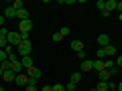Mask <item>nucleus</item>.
Returning <instances> with one entry per match:
<instances>
[{
  "label": "nucleus",
  "instance_id": "1",
  "mask_svg": "<svg viewBox=\"0 0 122 91\" xmlns=\"http://www.w3.org/2000/svg\"><path fill=\"white\" fill-rule=\"evenodd\" d=\"M16 51H18V55H20V57H29L30 51H33V43H30L29 39H25V41L16 47Z\"/></svg>",
  "mask_w": 122,
  "mask_h": 91
},
{
  "label": "nucleus",
  "instance_id": "2",
  "mask_svg": "<svg viewBox=\"0 0 122 91\" xmlns=\"http://www.w3.org/2000/svg\"><path fill=\"white\" fill-rule=\"evenodd\" d=\"M6 39H8V45H12V47H18V45L22 43V36H20V32H18V30H10Z\"/></svg>",
  "mask_w": 122,
  "mask_h": 91
},
{
  "label": "nucleus",
  "instance_id": "3",
  "mask_svg": "<svg viewBox=\"0 0 122 91\" xmlns=\"http://www.w3.org/2000/svg\"><path fill=\"white\" fill-rule=\"evenodd\" d=\"M30 30H33V22H30L29 18L18 22V32H20V35H29Z\"/></svg>",
  "mask_w": 122,
  "mask_h": 91
},
{
  "label": "nucleus",
  "instance_id": "4",
  "mask_svg": "<svg viewBox=\"0 0 122 91\" xmlns=\"http://www.w3.org/2000/svg\"><path fill=\"white\" fill-rule=\"evenodd\" d=\"M25 73L29 75L30 79H37V81L41 79V69H39V67H35V65H33V67H29V69H26Z\"/></svg>",
  "mask_w": 122,
  "mask_h": 91
},
{
  "label": "nucleus",
  "instance_id": "5",
  "mask_svg": "<svg viewBox=\"0 0 122 91\" xmlns=\"http://www.w3.org/2000/svg\"><path fill=\"white\" fill-rule=\"evenodd\" d=\"M104 69H108L110 75H116L118 73V67H116V63H114L112 59H104Z\"/></svg>",
  "mask_w": 122,
  "mask_h": 91
},
{
  "label": "nucleus",
  "instance_id": "6",
  "mask_svg": "<svg viewBox=\"0 0 122 91\" xmlns=\"http://www.w3.org/2000/svg\"><path fill=\"white\" fill-rule=\"evenodd\" d=\"M10 71H14L16 75L25 71V69H22V63H20V59H12V61H10Z\"/></svg>",
  "mask_w": 122,
  "mask_h": 91
},
{
  "label": "nucleus",
  "instance_id": "7",
  "mask_svg": "<svg viewBox=\"0 0 122 91\" xmlns=\"http://www.w3.org/2000/svg\"><path fill=\"white\" fill-rule=\"evenodd\" d=\"M14 83L20 85V87H26V83H29V75H26V73H18L16 77H14Z\"/></svg>",
  "mask_w": 122,
  "mask_h": 91
},
{
  "label": "nucleus",
  "instance_id": "8",
  "mask_svg": "<svg viewBox=\"0 0 122 91\" xmlns=\"http://www.w3.org/2000/svg\"><path fill=\"white\" fill-rule=\"evenodd\" d=\"M96 41H98V45H100V49H104V47H108V45H110V36L104 35V32H102V35L98 36Z\"/></svg>",
  "mask_w": 122,
  "mask_h": 91
},
{
  "label": "nucleus",
  "instance_id": "9",
  "mask_svg": "<svg viewBox=\"0 0 122 91\" xmlns=\"http://www.w3.org/2000/svg\"><path fill=\"white\" fill-rule=\"evenodd\" d=\"M20 63H22V69L26 71L29 67H33V57H30V55L29 57H20Z\"/></svg>",
  "mask_w": 122,
  "mask_h": 91
},
{
  "label": "nucleus",
  "instance_id": "10",
  "mask_svg": "<svg viewBox=\"0 0 122 91\" xmlns=\"http://www.w3.org/2000/svg\"><path fill=\"white\" fill-rule=\"evenodd\" d=\"M4 18H16V10L12 8V4L4 8Z\"/></svg>",
  "mask_w": 122,
  "mask_h": 91
},
{
  "label": "nucleus",
  "instance_id": "11",
  "mask_svg": "<svg viewBox=\"0 0 122 91\" xmlns=\"http://www.w3.org/2000/svg\"><path fill=\"white\" fill-rule=\"evenodd\" d=\"M71 49H73L75 53H81L83 51V43H81V41H77V39L71 41Z\"/></svg>",
  "mask_w": 122,
  "mask_h": 91
},
{
  "label": "nucleus",
  "instance_id": "12",
  "mask_svg": "<svg viewBox=\"0 0 122 91\" xmlns=\"http://www.w3.org/2000/svg\"><path fill=\"white\" fill-rule=\"evenodd\" d=\"M14 77H16V73H14V71H4V75H2V79H4L6 83H12Z\"/></svg>",
  "mask_w": 122,
  "mask_h": 91
},
{
  "label": "nucleus",
  "instance_id": "13",
  "mask_svg": "<svg viewBox=\"0 0 122 91\" xmlns=\"http://www.w3.org/2000/svg\"><path fill=\"white\" fill-rule=\"evenodd\" d=\"M98 77H100V81L108 83V81H110V77H112V75H110V71H108V69H104V71H100V73H98Z\"/></svg>",
  "mask_w": 122,
  "mask_h": 91
},
{
  "label": "nucleus",
  "instance_id": "14",
  "mask_svg": "<svg viewBox=\"0 0 122 91\" xmlns=\"http://www.w3.org/2000/svg\"><path fill=\"white\" fill-rule=\"evenodd\" d=\"M92 69H94V61H90V59L81 61V71H92Z\"/></svg>",
  "mask_w": 122,
  "mask_h": 91
},
{
  "label": "nucleus",
  "instance_id": "15",
  "mask_svg": "<svg viewBox=\"0 0 122 91\" xmlns=\"http://www.w3.org/2000/svg\"><path fill=\"white\" fill-rule=\"evenodd\" d=\"M16 18H18V20H26V18H29V12H26V8L16 10Z\"/></svg>",
  "mask_w": 122,
  "mask_h": 91
},
{
  "label": "nucleus",
  "instance_id": "16",
  "mask_svg": "<svg viewBox=\"0 0 122 91\" xmlns=\"http://www.w3.org/2000/svg\"><path fill=\"white\" fill-rule=\"evenodd\" d=\"M104 53H106V57L116 55V47H114V45H108V47H104Z\"/></svg>",
  "mask_w": 122,
  "mask_h": 91
},
{
  "label": "nucleus",
  "instance_id": "17",
  "mask_svg": "<svg viewBox=\"0 0 122 91\" xmlns=\"http://www.w3.org/2000/svg\"><path fill=\"white\" fill-rule=\"evenodd\" d=\"M94 71H98V73H100V71H104V61H100V59L94 61Z\"/></svg>",
  "mask_w": 122,
  "mask_h": 91
},
{
  "label": "nucleus",
  "instance_id": "18",
  "mask_svg": "<svg viewBox=\"0 0 122 91\" xmlns=\"http://www.w3.org/2000/svg\"><path fill=\"white\" fill-rule=\"evenodd\" d=\"M116 6H118V2H116V0H106V10H110V12H112V10L116 8Z\"/></svg>",
  "mask_w": 122,
  "mask_h": 91
},
{
  "label": "nucleus",
  "instance_id": "19",
  "mask_svg": "<svg viewBox=\"0 0 122 91\" xmlns=\"http://www.w3.org/2000/svg\"><path fill=\"white\" fill-rule=\"evenodd\" d=\"M79 81H81V73H79V71H75V73L71 75V83H75V85H77Z\"/></svg>",
  "mask_w": 122,
  "mask_h": 91
},
{
  "label": "nucleus",
  "instance_id": "20",
  "mask_svg": "<svg viewBox=\"0 0 122 91\" xmlns=\"http://www.w3.org/2000/svg\"><path fill=\"white\" fill-rule=\"evenodd\" d=\"M96 89H98V91H108V83H104V81H98Z\"/></svg>",
  "mask_w": 122,
  "mask_h": 91
},
{
  "label": "nucleus",
  "instance_id": "21",
  "mask_svg": "<svg viewBox=\"0 0 122 91\" xmlns=\"http://www.w3.org/2000/svg\"><path fill=\"white\" fill-rule=\"evenodd\" d=\"M8 35H0V49H4L6 45H8V39H6Z\"/></svg>",
  "mask_w": 122,
  "mask_h": 91
},
{
  "label": "nucleus",
  "instance_id": "22",
  "mask_svg": "<svg viewBox=\"0 0 122 91\" xmlns=\"http://www.w3.org/2000/svg\"><path fill=\"white\" fill-rule=\"evenodd\" d=\"M12 8H14V10H20V8H25L22 0H14V2H12Z\"/></svg>",
  "mask_w": 122,
  "mask_h": 91
},
{
  "label": "nucleus",
  "instance_id": "23",
  "mask_svg": "<svg viewBox=\"0 0 122 91\" xmlns=\"http://www.w3.org/2000/svg\"><path fill=\"white\" fill-rule=\"evenodd\" d=\"M96 59H100V61H104V59H106V53H104V49H98V51H96Z\"/></svg>",
  "mask_w": 122,
  "mask_h": 91
},
{
  "label": "nucleus",
  "instance_id": "24",
  "mask_svg": "<svg viewBox=\"0 0 122 91\" xmlns=\"http://www.w3.org/2000/svg\"><path fill=\"white\" fill-rule=\"evenodd\" d=\"M96 8L100 10V12H102V10L106 8V0H98V2H96Z\"/></svg>",
  "mask_w": 122,
  "mask_h": 91
},
{
  "label": "nucleus",
  "instance_id": "25",
  "mask_svg": "<svg viewBox=\"0 0 122 91\" xmlns=\"http://www.w3.org/2000/svg\"><path fill=\"white\" fill-rule=\"evenodd\" d=\"M0 67H2V71H10V61H2Z\"/></svg>",
  "mask_w": 122,
  "mask_h": 91
},
{
  "label": "nucleus",
  "instance_id": "26",
  "mask_svg": "<svg viewBox=\"0 0 122 91\" xmlns=\"http://www.w3.org/2000/svg\"><path fill=\"white\" fill-rule=\"evenodd\" d=\"M61 39H63V36H61V32H53V36H51V41H53V43H59Z\"/></svg>",
  "mask_w": 122,
  "mask_h": 91
},
{
  "label": "nucleus",
  "instance_id": "27",
  "mask_svg": "<svg viewBox=\"0 0 122 91\" xmlns=\"http://www.w3.org/2000/svg\"><path fill=\"white\" fill-rule=\"evenodd\" d=\"M53 91H65V85H61V83H55V85H53Z\"/></svg>",
  "mask_w": 122,
  "mask_h": 91
},
{
  "label": "nucleus",
  "instance_id": "28",
  "mask_svg": "<svg viewBox=\"0 0 122 91\" xmlns=\"http://www.w3.org/2000/svg\"><path fill=\"white\" fill-rule=\"evenodd\" d=\"M2 61H8V55L4 53V49H0V63H2Z\"/></svg>",
  "mask_w": 122,
  "mask_h": 91
},
{
  "label": "nucleus",
  "instance_id": "29",
  "mask_svg": "<svg viewBox=\"0 0 122 91\" xmlns=\"http://www.w3.org/2000/svg\"><path fill=\"white\" fill-rule=\"evenodd\" d=\"M75 87H77V85L69 81V83H67V85H65V89H67V91H75Z\"/></svg>",
  "mask_w": 122,
  "mask_h": 91
},
{
  "label": "nucleus",
  "instance_id": "30",
  "mask_svg": "<svg viewBox=\"0 0 122 91\" xmlns=\"http://www.w3.org/2000/svg\"><path fill=\"white\" fill-rule=\"evenodd\" d=\"M59 32H61V36H67V35H69V26H63Z\"/></svg>",
  "mask_w": 122,
  "mask_h": 91
},
{
  "label": "nucleus",
  "instance_id": "31",
  "mask_svg": "<svg viewBox=\"0 0 122 91\" xmlns=\"http://www.w3.org/2000/svg\"><path fill=\"white\" fill-rule=\"evenodd\" d=\"M26 87H37V79H30V77H29V83H26Z\"/></svg>",
  "mask_w": 122,
  "mask_h": 91
},
{
  "label": "nucleus",
  "instance_id": "32",
  "mask_svg": "<svg viewBox=\"0 0 122 91\" xmlns=\"http://www.w3.org/2000/svg\"><path fill=\"white\" fill-rule=\"evenodd\" d=\"M77 59H79V61H86V51H81V53H77Z\"/></svg>",
  "mask_w": 122,
  "mask_h": 91
},
{
  "label": "nucleus",
  "instance_id": "33",
  "mask_svg": "<svg viewBox=\"0 0 122 91\" xmlns=\"http://www.w3.org/2000/svg\"><path fill=\"white\" fill-rule=\"evenodd\" d=\"M116 67H122V55L116 57Z\"/></svg>",
  "mask_w": 122,
  "mask_h": 91
},
{
  "label": "nucleus",
  "instance_id": "34",
  "mask_svg": "<svg viewBox=\"0 0 122 91\" xmlns=\"http://www.w3.org/2000/svg\"><path fill=\"white\" fill-rule=\"evenodd\" d=\"M100 14H102V16H104V18H108V16H110V10H106V8H104V10H102Z\"/></svg>",
  "mask_w": 122,
  "mask_h": 91
},
{
  "label": "nucleus",
  "instance_id": "35",
  "mask_svg": "<svg viewBox=\"0 0 122 91\" xmlns=\"http://www.w3.org/2000/svg\"><path fill=\"white\" fill-rule=\"evenodd\" d=\"M4 20H6V18H4V14H0V28L4 26Z\"/></svg>",
  "mask_w": 122,
  "mask_h": 91
},
{
  "label": "nucleus",
  "instance_id": "36",
  "mask_svg": "<svg viewBox=\"0 0 122 91\" xmlns=\"http://www.w3.org/2000/svg\"><path fill=\"white\" fill-rule=\"evenodd\" d=\"M41 91H53V85H45V87H43Z\"/></svg>",
  "mask_w": 122,
  "mask_h": 91
},
{
  "label": "nucleus",
  "instance_id": "37",
  "mask_svg": "<svg viewBox=\"0 0 122 91\" xmlns=\"http://www.w3.org/2000/svg\"><path fill=\"white\" fill-rule=\"evenodd\" d=\"M25 91H39V89H37V87H26Z\"/></svg>",
  "mask_w": 122,
  "mask_h": 91
},
{
  "label": "nucleus",
  "instance_id": "38",
  "mask_svg": "<svg viewBox=\"0 0 122 91\" xmlns=\"http://www.w3.org/2000/svg\"><path fill=\"white\" fill-rule=\"evenodd\" d=\"M116 91H122V81H120V83L116 85Z\"/></svg>",
  "mask_w": 122,
  "mask_h": 91
},
{
  "label": "nucleus",
  "instance_id": "39",
  "mask_svg": "<svg viewBox=\"0 0 122 91\" xmlns=\"http://www.w3.org/2000/svg\"><path fill=\"white\" fill-rule=\"evenodd\" d=\"M118 10H120V14H122V2H118V6H116Z\"/></svg>",
  "mask_w": 122,
  "mask_h": 91
},
{
  "label": "nucleus",
  "instance_id": "40",
  "mask_svg": "<svg viewBox=\"0 0 122 91\" xmlns=\"http://www.w3.org/2000/svg\"><path fill=\"white\" fill-rule=\"evenodd\" d=\"M2 75H4V71H2V67H0V77H2Z\"/></svg>",
  "mask_w": 122,
  "mask_h": 91
},
{
  "label": "nucleus",
  "instance_id": "41",
  "mask_svg": "<svg viewBox=\"0 0 122 91\" xmlns=\"http://www.w3.org/2000/svg\"><path fill=\"white\" fill-rule=\"evenodd\" d=\"M90 91H98V89H96V87H94V89H90Z\"/></svg>",
  "mask_w": 122,
  "mask_h": 91
},
{
  "label": "nucleus",
  "instance_id": "42",
  "mask_svg": "<svg viewBox=\"0 0 122 91\" xmlns=\"http://www.w3.org/2000/svg\"><path fill=\"white\" fill-rule=\"evenodd\" d=\"M0 91H4V87H0Z\"/></svg>",
  "mask_w": 122,
  "mask_h": 91
},
{
  "label": "nucleus",
  "instance_id": "43",
  "mask_svg": "<svg viewBox=\"0 0 122 91\" xmlns=\"http://www.w3.org/2000/svg\"><path fill=\"white\" fill-rule=\"evenodd\" d=\"M65 91H67V89H65Z\"/></svg>",
  "mask_w": 122,
  "mask_h": 91
}]
</instances>
